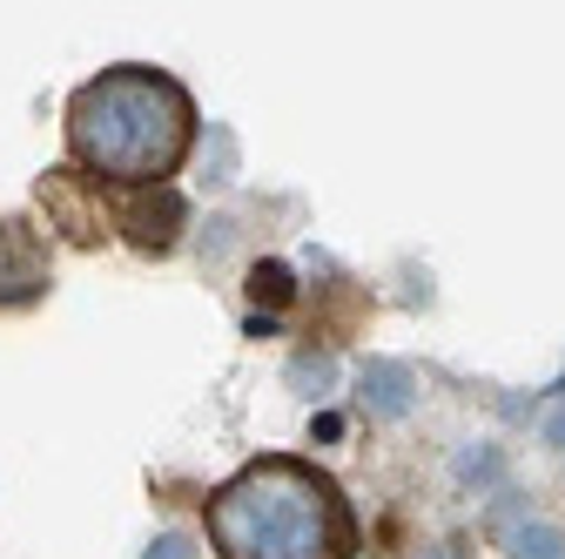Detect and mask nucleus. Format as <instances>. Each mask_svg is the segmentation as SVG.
<instances>
[{
    "label": "nucleus",
    "mask_w": 565,
    "mask_h": 559,
    "mask_svg": "<svg viewBox=\"0 0 565 559\" xmlns=\"http://www.w3.org/2000/svg\"><path fill=\"white\" fill-rule=\"evenodd\" d=\"M411 391H417V378H411V365H397V358H371V365L358 371V398H364L371 418H404V411H411Z\"/></svg>",
    "instance_id": "obj_6"
},
{
    "label": "nucleus",
    "mask_w": 565,
    "mask_h": 559,
    "mask_svg": "<svg viewBox=\"0 0 565 559\" xmlns=\"http://www.w3.org/2000/svg\"><path fill=\"white\" fill-rule=\"evenodd\" d=\"M182 223H189V202L182 189H121V202H108V230H121L141 256H169L182 243Z\"/></svg>",
    "instance_id": "obj_4"
},
{
    "label": "nucleus",
    "mask_w": 565,
    "mask_h": 559,
    "mask_svg": "<svg viewBox=\"0 0 565 559\" xmlns=\"http://www.w3.org/2000/svg\"><path fill=\"white\" fill-rule=\"evenodd\" d=\"M34 202L47 209V230H61L67 243H82V250H95L102 236H108V209H102V182H88L75 162H61V169H47L41 182H34Z\"/></svg>",
    "instance_id": "obj_3"
},
{
    "label": "nucleus",
    "mask_w": 565,
    "mask_h": 559,
    "mask_svg": "<svg viewBox=\"0 0 565 559\" xmlns=\"http://www.w3.org/2000/svg\"><path fill=\"white\" fill-rule=\"evenodd\" d=\"M54 291L47 236L28 217H0V310H34Z\"/></svg>",
    "instance_id": "obj_5"
},
{
    "label": "nucleus",
    "mask_w": 565,
    "mask_h": 559,
    "mask_svg": "<svg viewBox=\"0 0 565 559\" xmlns=\"http://www.w3.org/2000/svg\"><path fill=\"white\" fill-rule=\"evenodd\" d=\"M290 297H297V276H290V263H276V256L249 263V304H269V310H282Z\"/></svg>",
    "instance_id": "obj_7"
},
{
    "label": "nucleus",
    "mask_w": 565,
    "mask_h": 559,
    "mask_svg": "<svg viewBox=\"0 0 565 559\" xmlns=\"http://www.w3.org/2000/svg\"><path fill=\"white\" fill-rule=\"evenodd\" d=\"M545 445H565V411H552V418H545Z\"/></svg>",
    "instance_id": "obj_11"
},
{
    "label": "nucleus",
    "mask_w": 565,
    "mask_h": 559,
    "mask_svg": "<svg viewBox=\"0 0 565 559\" xmlns=\"http://www.w3.org/2000/svg\"><path fill=\"white\" fill-rule=\"evenodd\" d=\"M290 384H303V398H317L330 384V358H297L290 365Z\"/></svg>",
    "instance_id": "obj_9"
},
{
    "label": "nucleus",
    "mask_w": 565,
    "mask_h": 559,
    "mask_svg": "<svg viewBox=\"0 0 565 559\" xmlns=\"http://www.w3.org/2000/svg\"><path fill=\"white\" fill-rule=\"evenodd\" d=\"M149 559H202V552H195V546H189L182 532H162V539L149 546Z\"/></svg>",
    "instance_id": "obj_10"
},
{
    "label": "nucleus",
    "mask_w": 565,
    "mask_h": 559,
    "mask_svg": "<svg viewBox=\"0 0 565 559\" xmlns=\"http://www.w3.org/2000/svg\"><path fill=\"white\" fill-rule=\"evenodd\" d=\"M195 95L149 61H115L61 108L67 162L102 189H169L195 149Z\"/></svg>",
    "instance_id": "obj_1"
},
{
    "label": "nucleus",
    "mask_w": 565,
    "mask_h": 559,
    "mask_svg": "<svg viewBox=\"0 0 565 559\" xmlns=\"http://www.w3.org/2000/svg\"><path fill=\"white\" fill-rule=\"evenodd\" d=\"M216 559H358L364 532L337 472L303 452H263L202 499Z\"/></svg>",
    "instance_id": "obj_2"
},
{
    "label": "nucleus",
    "mask_w": 565,
    "mask_h": 559,
    "mask_svg": "<svg viewBox=\"0 0 565 559\" xmlns=\"http://www.w3.org/2000/svg\"><path fill=\"white\" fill-rule=\"evenodd\" d=\"M512 559H565V546H558L552 526H519L512 532Z\"/></svg>",
    "instance_id": "obj_8"
},
{
    "label": "nucleus",
    "mask_w": 565,
    "mask_h": 559,
    "mask_svg": "<svg viewBox=\"0 0 565 559\" xmlns=\"http://www.w3.org/2000/svg\"><path fill=\"white\" fill-rule=\"evenodd\" d=\"M424 559H471V552H465V546L451 539V546H438V552H424Z\"/></svg>",
    "instance_id": "obj_12"
}]
</instances>
